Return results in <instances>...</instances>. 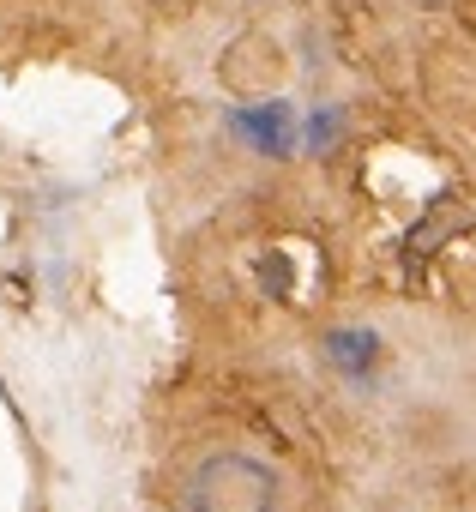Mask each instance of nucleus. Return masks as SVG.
Instances as JSON below:
<instances>
[{
    "instance_id": "3",
    "label": "nucleus",
    "mask_w": 476,
    "mask_h": 512,
    "mask_svg": "<svg viewBox=\"0 0 476 512\" xmlns=\"http://www.w3.org/2000/svg\"><path fill=\"white\" fill-rule=\"evenodd\" d=\"M326 362H332L344 380H368L374 362H380V338L362 332V326H338V332H326Z\"/></svg>"
},
{
    "instance_id": "1",
    "label": "nucleus",
    "mask_w": 476,
    "mask_h": 512,
    "mask_svg": "<svg viewBox=\"0 0 476 512\" xmlns=\"http://www.w3.org/2000/svg\"><path fill=\"white\" fill-rule=\"evenodd\" d=\"M181 512H278V476L248 452H211L187 470Z\"/></svg>"
},
{
    "instance_id": "4",
    "label": "nucleus",
    "mask_w": 476,
    "mask_h": 512,
    "mask_svg": "<svg viewBox=\"0 0 476 512\" xmlns=\"http://www.w3.org/2000/svg\"><path fill=\"white\" fill-rule=\"evenodd\" d=\"M332 139H338V115L326 109V115H314V121H308V145H314V151H326Z\"/></svg>"
},
{
    "instance_id": "2",
    "label": "nucleus",
    "mask_w": 476,
    "mask_h": 512,
    "mask_svg": "<svg viewBox=\"0 0 476 512\" xmlns=\"http://www.w3.org/2000/svg\"><path fill=\"white\" fill-rule=\"evenodd\" d=\"M223 121H229V133H242V139H248L254 151H266V157H290V151H296V115H290L284 103L229 109Z\"/></svg>"
}]
</instances>
